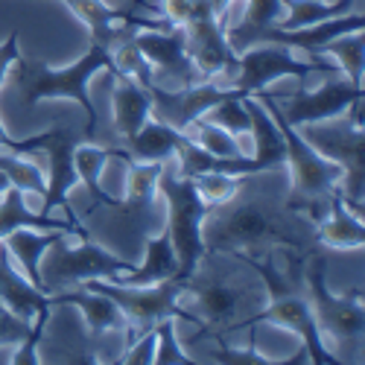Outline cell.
<instances>
[{
  "mask_svg": "<svg viewBox=\"0 0 365 365\" xmlns=\"http://www.w3.org/2000/svg\"><path fill=\"white\" fill-rule=\"evenodd\" d=\"M207 222H202V242L205 252H220V255H234V252H249L257 242L278 240L287 246H301L307 242L313 228L310 220H301V214L287 207V214L278 207H272L266 199L252 196L240 199V193L207 210Z\"/></svg>",
  "mask_w": 365,
  "mask_h": 365,
  "instance_id": "6da1fadb",
  "label": "cell"
},
{
  "mask_svg": "<svg viewBox=\"0 0 365 365\" xmlns=\"http://www.w3.org/2000/svg\"><path fill=\"white\" fill-rule=\"evenodd\" d=\"M15 71V85L21 91V100L26 108H33L41 100H73L85 108L88 123H85V138H97V108L91 103L88 82L100 71H111V53L100 44L91 41L88 53L79 56L71 68H50L33 58H18L12 65Z\"/></svg>",
  "mask_w": 365,
  "mask_h": 365,
  "instance_id": "7a4b0ae2",
  "label": "cell"
},
{
  "mask_svg": "<svg viewBox=\"0 0 365 365\" xmlns=\"http://www.w3.org/2000/svg\"><path fill=\"white\" fill-rule=\"evenodd\" d=\"M255 97L263 103L269 117L275 120V126L281 129L284 143H287V161H284V167L289 170L287 207L295 210V214H307L310 222H316L319 217H324V210L330 205V196L336 193L342 170L333 161L322 158L319 152L301 138V132L292 123H287L284 114L275 106V100H272V94H266V88L255 91Z\"/></svg>",
  "mask_w": 365,
  "mask_h": 365,
  "instance_id": "3957f363",
  "label": "cell"
},
{
  "mask_svg": "<svg viewBox=\"0 0 365 365\" xmlns=\"http://www.w3.org/2000/svg\"><path fill=\"white\" fill-rule=\"evenodd\" d=\"M228 257H237L246 266H252L257 275L263 278V287H266V304L260 307V313L249 316V322H269V324H278L284 330H292L295 336H301L304 342V351H307L310 362H319V365H336L339 359L333 356L322 339V333L316 327V319H313V307L307 295H298L295 284L284 275V272L275 266V255L266 252L263 257L257 255H249V252H234Z\"/></svg>",
  "mask_w": 365,
  "mask_h": 365,
  "instance_id": "277c9868",
  "label": "cell"
},
{
  "mask_svg": "<svg viewBox=\"0 0 365 365\" xmlns=\"http://www.w3.org/2000/svg\"><path fill=\"white\" fill-rule=\"evenodd\" d=\"M158 190L167 202V237L178 260V278L187 281L190 275H196V269L202 266V257H205L202 222L207 217L210 205L196 193L193 178L167 167V161L158 178Z\"/></svg>",
  "mask_w": 365,
  "mask_h": 365,
  "instance_id": "5b68a950",
  "label": "cell"
},
{
  "mask_svg": "<svg viewBox=\"0 0 365 365\" xmlns=\"http://www.w3.org/2000/svg\"><path fill=\"white\" fill-rule=\"evenodd\" d=\"M79 246L68 242V231L58 234L56 242H50V249L41 257V284L44 292H58L71 289L85 281H117L120 275H126L132 269L129 260L117 257L106 249H100L88 234L76 237Z\"/></svg>",
  "mask_w": 365,
  "mask_h": 365,
  "instance_id": "8992f818",
  "label": "cell"
},
{
  "mask_svg": "<svg viewBox=\"0 0 365 365\" xmlns=\"http://www.w3.org/2000/svg\"><path fill=\"white\" fill-rule=\"evenodd\" d=\"M181 284L185 281L170 278V281L149 284V287H126L114 281H85L79 287L97 289L117 304L120 313H123V330H126V345H129L140 333L155 327L161 319H181L178 313Z\"/></svg>",
  "mask_w": 365,
  "mask_h": 365,
  "instance_id": "52a82bcc",
  "label": "cell"
},
{
  "mask_svg": "<svg viewBox=\"0 0 365 365\" xmlns=\"http://www.w3.org/2000/svg\"><path fill=\"white\" fill-rule=\"evenodd\" d=\"M304 278H307V301L313 307V319L316 327L322 333V339L327 342H351L362 336V292L351 289V292H330L327 287V260L322 255H313L304 269Z\"/></svg>",
  "mask_w": 365,
  "mask_h": 365,
  "instance_id": "ba28073f",
  "label": "cell"
},
{
  "mask_svg": "<svg viewBox=\"0 0 365 365\" xmlns=\"http://www.w3.org/2000/svg\"><path fill=\"white\" fill-rule=\"evenodd\" d=\"M330 73L336 76L339 68L330 65V62H310V58H298L292 47L287 44H275V41H266V44H252L246 50L237 53V71L228 79V88H237L242 94H255V91L266 88L269 82L284 79V76H310V73Z\"/></svg>",
  "mask_w": 365,
  "mask_h": 365,
  "instance_id": "9c48e42d",
  "label": "cell"
},
{
  "mask_svg": "<svg viewBox=\"0 0 365 365\" xmlns=\"http://www.w3.org/2000/svg\"><path fill=\"white\" fill-rule=\"evenodd\" d=\"M185 29V44L193 68L205 82H217L228 88V79L237 71V50L225 38L222 18L210 9L205 0H196L193 12L181 24Z\"/></svg>",
  "mask_w": 365,
  "mask_h": 365,
  "instance_id": "30bf717a",
  "label": "cell"
},
{
  "mask_svg": "<svg viewBox=\"0 0 365 365\" xmlns=\"http://www.w3.org/2000/svg\"><path fill=\"white\" fill-rule=\"evenodd\" d=\"M301 138L307 140L322 158L333 161L342 170L339 178V193L345 205L356 214H362V158H365V132L362 126L348 123H333V126H310L301 132Z\"/></svg>",
  "mask_w": 365,
  "mask_h": 365,
  "instance_id": "8fae6325",
  "label": "cell"
},
{
  "mask_svg": "<svg viewBox=\"0 0 365 365\" xmlns=\"http://www.w3.org/2000/svg\"><path fill=\"white\" fill-rule=\"evenodd\" d=\"M252 307L249 292L228 284L222 278H196L190 275L181 284L178 292V313L190 324H205V327H231L242 313Z\"/></svg>",
  "mask_w": 365,
  "mask_h": 365,
  "instance_id": "7c38bea8",
  "label": "cell"
},
{
  "mask_svg": "<svg viewBox=\"0 0 365 365\" xmlns=\"http://www.w3.org/2000/svg\"><path fill=\"white\" fill-rule=\"evenodd\" d=\"M272 100H275L287 123L298 129V126L322 123V120H333L345 114L356 100H362V85L336 73L319 91H289V94H272Z\"/></svg>",
  "mask_w": 365,
  "mask_h": 365,
  "instance_id": "4fadbf2b",
  "label": "cell"
},
{
  "mask_svg": "<svg viewBox=\"0 0 365 365\" xmlns=\"http://www.w3.org/2000/svg\"><path fill=\"white\" fill-rule=\"evenodd\" d=\"M135 44L146 56V62L152 65V76H155L158 88L175 91V88H187L196 82H205L199 71L193 68L187 44H185V29L173 26V29H140L135 36Z\"/></svg>",
  "mask_w": 365,
  "mask_h": 365,
  "instance_id": "5bb4252c",
  "label": "cell"
},
{
  "mask_svg": "<svg viewBox=\"0 0 365 365\" xmlns=\"http://www.w3.org/2000/svg\"><path fill=\"white\" fill-rule=\"evenodd\" d=\"M88 140L85 138V126H73V123H53L47 132H44V143H41V152L50 161V173H47V190H44V210L41 214L50 217L56 207H68V193L79 185V175H76V164H73V155H76V146Z\"/></svg>",
  "mask_w": 365,
  "mask_h": 365,
  "instance_id": "9a60e30c",
  "label": "cell"
},
{
  "mask_svg": "<svg viewBox=\"0 0 365 365\" xmlns=\"http://www.w3.org/2000/svg\"><path fill=\"white\" fill-rule=\"evenodd\" d=\"M146 91L152 94V117L161 120V123H167V126H173L175 132H185L196 117L207 114L217 103H222L228 97H249L237 88H225V85H217V82H196V85L175 88V91L152 85Z\"/></svg>",
  "mask_w": 365,
  "mask_h": 365,
  "instance_id": "2e32d148",
  "label": "cell"
},
{
  "mask_svg": "<svg viewBox=\"0 0 365 365\" xmlns=\"http://www.w3.org/2000/svg\"><path fill=\"white\" fill-rule=\"evenodd\" d=\"M62 4L88 26L91 41L106 47L108 53L120 41L138 36L140 29H173V24L167 18H143L135 12L111 9L103 0H62Z\"/></svg>",
  "mask_w": 365,
  "mask_h": 365,
  "instance_id": "e0dca14e",
  "label": "cell"
},
{
  "mask_svg": "<svg viewBox=\"0 0 365 365\" xmlns=\"http://www.w3.org/2000/svg\"><path fill=\"white\" fill-rule=\"evenodd\" d=\"M53 307H76L85 316V324L91 330V336H103L111 330H123V313L120 307L103 292L88 289V287H71V289H58L50 292Z\"/></svg>",
  "mask_w": 365,
  "mask_h": 365,
  "instance_id": "ac0fdd59",
  "label": "cell"
},
{
  "mask_svg": "<svg viewBox=\"0 0 365 365\" xmlns=\"http://www.w3.org/2000/svg\"><path fill=\"white\" fill-rule=\"evenodd\" d=\"M242 106L249 111L252 120V167L255 173H269V170H278L287 161V143L281 129L275 126V120L269 117V111L263 108V103L249 94L242 97Z\"/></svg>",
  "mask_w": 365,
  "mask_h": 365,
  "instance_id": "d6986e66",
  "label": "cell"
},
{
  "mask_svg": "<svg viewBox=\"0 0 365 365\" xmlns=\"http://www.w3.org/2000/svg\"><path fill=\"white\" fill-rule=\"evenodd\" d=\"M0 304L6 310H12L18 319L24 322H36V316L41 310H50V295L38 287L29 284L21 272L15 269L6 246L0 242Z\"/></svg>",
  "mask_w": 365,
  "mask_h": 365,
  "instance_id": "ffe728a7",
  "label": "cell"
},
{
  "mask_svg": "<svg viewBox=\"0 0 365 365\" xmlns=\"http://www.w3.org/2000/svg\"><path fill=\"white\" fill-rule=\"evenodd\" d=\"M111 73H114V88H111L114 129L129 140L132 135L140 132V126L152 117V94L140 82H135L132 76L117 73V71H111Z\"/></svg>",
  "mask_w": 365,
  "mask_h": 365,
  "instance_id": "44dd1931",
  "label": "cell"
},
{
  "mask_svg": "<svg viewBox=\"0 0 365 365\" xmlns=\"http://www.w3.org/2000/svg\"><path fill=\"white\" fill-rule=\"evenodd\" d=\"M316 240H322L330 249H359L365 242V225H362V214L351 210L342 199V193L336 190L330 196V205L324 210V217L316 220Z\"/></svg>",
  "mask_w": 365,
  "mask_h": 365,
  "instance_id": "7402d4cb",
  "label": "cell"
},
{
  "mask_svg": "<svg viewBox=\"0 0 365 365\" xmlns=\"http://www.w3.org/2000/svg\"><path fill=\"white\" fill-rule=\"evenodd\" d=\"M58 228H50V231H41V228H15L6 240H4V246H6V252H9V257L21 266V275L33 284V287H38V289H44V284H41V257H44V252L50 249V242H56L58 240Z\"/></svg>",
  "mask_w": 365,
  "mask_h": 365,
  "instance_id": "603a6c76",
  "label": "cell"
},
{
  "mask_svg": "<svg viewBox=\"0 0 365 365\" xmlns=\"http://www.w3.org/2000/svg\"><path fill=\"white\" fill-rule=\"evenodd\" d=\"M178 278V260L175 252L170 246L167 231L155 234L146 240V255H143V266H132L126 275H120L114 284H126V287H149V284H161ZM181 281V278H178Z\"/></svg>",
  "mask_w": 365,
  "mask_h": 365,
  "instance_id": "cb8c5ba5",
  "label": "cell"
},
{
  "mask_svg": "<svg viewBox=\"0 0 365 365\" xmlns=\"http://www.w3.org/2000/svg\"><path fill=\"white\" fill-rule=\"evenodd\" d=\"M185 140H187L185 132H175L173 126L149 117L140 126V132L126 140V149H123L126 158L123 161H170Z\"/></svg>",
  "mask_w": 365,
  "mask_h": 365,
  "instance_id": "d4e9b609",
  "label": "cell"
},
{
  "mask_svg": "<svg viewBox=\"0 0 365 365\" xmlns=\"http://www.w3.org/2000/svg\"><path fill=\"white\" fill-rule=\"evenodd\" d=\"M287 15L284 0H246V12H242L237 26H225V38L228 44L240 53L252 44H257L260 33H266L269 26H281Z\"/></svg>",
  "mask_w": 365,
  "mask_h": 365,
  "instance_id": "484cf974",
  "label": "cell"
},
{
  "mask_svg": "<svg viewBox=\"0 0 365 365\" xmlns=\"http://www.w3.org/2000/svg\"><path fill=\"white\" fill-rule=\"evenodd\" d=\"M41 228V231H50V228H58V231H68L71 237H85L88 231L76 222H58V220H50V217H38L33 214L26 205H24V193L18 187H9L4 196H0V242H4L15 228Z\"/></svg>",
  "mask_w": 365,
  "mask_h": 365,
  "instance_id": "4316f807",
  "label": "cell"
},
{
  "mask_svg": "<svg viewBox=\"0 0 365 365\" xmlns=\"http://www.w3.org/2000/svg\"><path fill=\"white\" fill-rule=\"evenodd\" d=\"M164 161H126V199L117 202V207L126 217L140 220L152 207L158 196V178H161Z\"/></svg>",
  "mask_w": 365,
  "mask_h": 365,
  "instance_id": "83f0119b",
  "label": "cell"
},
{
  "mask_svg": "<svg viewBox=\"0 0 365 365\" xmlns=\"http://www.w3.org/2000/svg\"><path fill=\"white\" fill-rule=\"evenodd\" d=\"M111 158H120V161H123V158H126V152H123V149H103V146H94V143L82 140V143L76 146V155H73L79 181L88 187L91 199H94L97 205H106V207H117V199H111V196L103 190V185H100L103 167H106Z\"/></svg>",
  "mask_w": 365,
  "mask_h": 365,
  "instance_id": "f1b7e54d",
  "label": "cell"
},
{
  "mask_svg": "<svg viewBox=\"0 0 365 365\" xmlns=\"http://www.w3.org/2000/svg\"><path fill=\"white\" fill-rule=\"evenodd\" d=\"M185 138L190 143H196L199 149L210 152V155H217V158H249V149L242 146L234 135H228L222 126L210 123L205 114L196 117L193 123L185 129Z\"/></svg>",
  "mask_w": 365,
  "mask_h": 365,
  "instance_id": "f546056e",
  "label": "cell"
},
{
  "mask_svg": "<svg viewBox=\"0 0 365 365\" xmlns=\"http://www.w3.org/2000/svg\"><path fill=\"white\" fill-rule=\"evenodd\" d=\"M205 117L210 120V123L222 126L228 135H234L242 146L249 149V155H252V120H249L246 106H242V97H228V100L217 103Z\"/></svg>",
  "mask_w": 365,
  "mask_h": 365,
  "instance_id": "4dcf8cb0",
  "label": "cell"
},
{
  "mask_svg": "<svg viewBox=\"0 0 365 365\" xmlns=\"http://www.w3.org/2000/svg\"><path fill=\"white\" fill-rule=\"evenodd\" d=\"M324 56H333V65L339 68L342 76H348L351 82L362 85V29L359 33H348L339 38H330L322 47Z\"/></svg>",
  "mask_w": 365,
  "mask_h": 365,
  "instance_id": "1f68e13d",
  "label": "cell"
},
{
  "mask_svg": "<svg viewBox=\"0 0 365 365\" xmlns=\"http://www.w3.org/2000/svg\"><path fill=\"white\" fill-rule=\"evenodd\" d=\"M242 181H246V175H231V173H220V170H207V173L193 175V187H196V193L210 207H220V205L231 202L242 190Z\"/></svg>",
  "mask_w": 365,
  "mask_h": 365,
  "instance_id": "d6a6232c",
  "label": "cell"
},
{
  "mask_svg": "<svg viewBox=\"0 0 365 365\" xmlns=\"http://www.w3.org/2000/svg\"><path fill=\"white\" fill-rule=\"evenodd\" d=\"M47 322H50V310H41L36 316V322H24L0 304V348L4 345H21V342H26L29 336H33V333H44Z\"/></svg>",
  "mask_w": 365,
  "mask_h": 365,
  "instance_id": "836d02e7",
  "label": "cell"
},
{
  "mask_svg": "<svg viewBox=\"0 0 365 365\" xmlns=\"http://www.w3.org/2000/svg\"><path fill=\"white\" fill-rule=\"evenodd\" d=\"M158 365H187L196 362L190 359L185 351H181L178 339H175V319H161L155 324V359Z\"/></svg>",
  "mask_w": 365,
  "mask_h": 365,
  "instance_id": "e575fe53",
  "label": "cell"
},
{
  "mask_svg": "<svg viewBox=\"0 0 365 365\" xmlns=\"http://www.w3.org/2000/svg\"><path fill=\"white\" fill-rule=\"evenodd\" d=\"M152 359H155V327L140 333L138 339H132L123 351V359L126 365H152Z\"/></svg>",
  "mask_w": 365,
  "mask_h": 365,
  "instance_id": "d590c367",
  "label": "cell"
},
{
  "mask_svg": "<svg viewBox=\"0 0 365 365\" xmlns=\"http://www.w3.org/2000/svg\"><path fill=\"white\" fill-rule=\"evenodd\" d=\"M41 143H44V135H36V138H12L6 132V126L0 123V149H6V152H15V155H24V152H41Z\"/></svg>",
  "mask_w": 365,
  "mask_h": 365,
  "instance_id": "8d00e7d4",
  "label": "cell"
},
{
  "mask_svg": "<svg viewBox=\"0 0 365 365\" xmlns=\"http://www.w3.org/2000/svg\"><path fill=\"white\" fill-rule=\"evenodd\" d=\"M217 359L220 362H255V365H263V362H272L266 354H260L255 345H246V348H231V345H225L220 354H217Z\"/></svg>",
  "mask_w": 365,
  "mask_h": 365,
  "instance_id": "74e56055",
  "label": "cell"
},
{
  "mask_svg": "<svg viewBox=\"0 0 365 365\" xmlns=\"http://www.w3.org/2000/svg\"><path fill=\"white\" fill-rule=\"evenodd\" d=\"M21 58V50H18V29L6 36V41L0 44V85L6 82V76L12 73V65Z\"/></svg>",
  "mask_w": 365,
  "mask_h": 365,
  "instance_id": "f35d334b",
  "label": "cell"
},
{
  "mask_svg": "<svg viewBox=\"0 0 365 365\" xmlns=\"http://www.w3.org/2000/svg\"><path fill=\"white\" fill-rule=\"evenodd\" d=\"M205 4H207L210 9H214V12H217L222 21H225V12H228V6L234 4V0H205Z\"/></svg>",
  "mask_w": 365,
  "mask_h": 365,
  "instance_id": "ab89813d",
  "label": "cell"
},
{
  "mask_svg": "<svg viewBox=\"0 0 365 365\" xmlns=\"http://www.w3.org/2000/svg\"><path fill=\"white\" fill-rule=\"evenodd\" d=\"M132 4H135L140 12H152V15L158 12V6H155V4H149V0H132Z\"/></svg>",
  "mask_w": 365,
  "mask_h": 365,
  "instance_id": "60d3db41",
  "label": "cell"
},
{
  "mask_svg": "<svg viewBox=\"0 0 365 365\" xmlns=\"http://www.w3.org/2000/svg\"><path fill=\"white\" fill-rule=\"evenodd\" d=\"M9 187H12V185H9V178H6L4 173H0V196H4V193H6Z\"/></svg>",
  "mask_w": 365,
  "mask_h": 365,
  "instance_id": "b9f144b4",
  "label": "cell"
}]
</instances>
